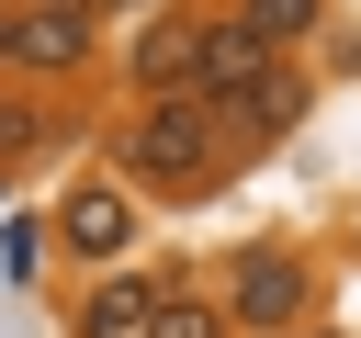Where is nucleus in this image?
Segmentation results:
<instances>
[{"instance_id": "nucleus-4", "label": "nucleus", "mask_w": 361, "mask_h": 338, "mask_svg": "<svg viewBox=\"0 0 361 338\" xmlns=\"http://www.w3.org/2000/svg\"><path fill=\"white\" fill-rule=\"evenodd\" d=\"M192 45H203V11H147V34L124 45V79L147 101H169V90H192Z\"/></svg>"}, {"instance_id": "nucleus-12", "label": "nucleus", "mask_w": 361, "mask_h": 338, "mask_svg": "<svg viewBox=\"0 0 361 338\" xmlns=\"http://www.w3.org/2000/svg\"><path fill=\"white\" fill-rule=\"evenodd\" d=\"M68 11H90V23H102V11H135V0H68Z\"/></svg>"}, {"instance_id": "nucleus-14", "label": "nucleus", "mask_w": 361, "mask_h": 338, "mask_svg": "<svg viewBox=\"0 0 361 338\" xmlns=\"http://www.w3.org/2000/svg\"><path fill=\"white\" fill-rule=\"evenodd\" d=\"M282 338H327V327H282Z\"/></svg>"}, {"instance_id": "nucleus-2", "label": "nucleus", "mask_w": 361, "mask_h": 338, "mask_svg": "<svg viewBox=\"0 0 361 338\" xmlns=\"http://www.w3.org/2000/svg\"><path fill=\"white\" fill-rule=\"evenodd\" d=\"M305 304H316V270H305L293 248H248V259H237V282H226V315H237L248 338L305 327Z\"/></svg>"}, {"instance_id": "nucleus-10", "label": "nucleus", "mask_w": 361, "mask_h": 338, "mask_svg": "<svg viewBox=\"0 0 361 338\" xmlns=\"http://www.w3.org/2000/svg\"><path fill=\"white\" fill-rule=\"evenodd\" d=\"M135 338H226V315H214V304H192V293H158Z\"/></svg>"}, {"instance_id": "nucleus-7", "label": "nucleus", "mask_w": 361, "mask_h": 338, "mask_svg": "<svg viewBox=\"0 0 361 338\" xmlns=\"http://www.w3.org/2000/svg\"><path fill=\"white\" fill-rule=\"evenodd\" d=\"M214 113H237V124H248V135H282V124H293V113H305V79H293V68H282V56H271V68H259V79H248V90H237V101H214Z\"/></svg>"}, {"instance_id": "nucleus-1", "label": "nucleus", "mask_w": 361, "mask_h": 338, "mask_svg": "<svg viewBox=\"0 0 361 338\" xmlns=\"http://www.w3.org/2000/svg\"><path fill=\"white\" fill-rule=\"evenodd\" d=\"M214 146H226V113L192 101V90H169V101L135 113V135H124V180H135V192H214V169H226Z\"/></svg>"}, {"instance_id": "nucleus-5", "label": "nucleus", "mask_w": 361, "mask_h": 338, "mask_svg": "<svg viewBox=\"0 0 361 338\" xmlns=\"http://www.w3.org/2000/svg\"><path fill=\"white\" fill-rule=\"evenodd\" d=\"M259 68H271V45L226 11V23H203V45H192V101H237Z\"/></svg>"}, {"instance_id": "nucleus-9", "label": "nucleus", "mask_w": 361, "mask_h": 338, "mask_svg": "<svg viewBox=\"0 0 361 338\" xmlns=\"http://www.w3.org/2000/svg\"><path fill=\"white\" fill-rule=\"evenodd\" d=\"M316 11H327V0H237V23H248L271 56H282V45H305V34H316Z\"/></svg>"}, {"instance_id": "nucleus-11", "label": "nucleus", "mask_w": 361, "mask_h": 338, "mask_svg": "<svg viewBox=\"0 0 361 338\" xmlns=\"http://www.w3.org/2000/svg\"><path fill=\"white\" fill-rule=\"evenodd\" d=\"M11 146H34V113H23V101H0V158H11Z\"/></svg>"}, {"instance_id": "nucleus-13", "label": "nucleus", "mask_w": 361, "mask_h": 338, "mask_svg": "<svg viewBox=\"0 0 361 338\" xmlns=\"http://www.w3.org/2000/svg\"><path fill=\"white\" fill-rule=\"evenodd\" d=\"M0 68H11V0H0Z\"/></svg>"}, {"instance_id": "nucleus-8", "label": "nucleus", "mask_w": 361, "mask_h": 338, "mask_svg": "<svg viewBox=\"0 0 361 338\" xmlns=\"http://www.w3.org/2000/svg\"><path fill=\"white\" fill-rule=\"evenodd\" d=\"M147 304H158V293H147L135 270H113V282H90V304H79V338H135V327H147Z\"/></svg>"}, {"instance_id": "nucleus-3", "label": "nucleus", "mask_w": 361, "mask_h": 338, "mask_svg": "<svg viewBox=\"0 0 361 338\" xmlns=\"http://www.w3.org/2000/svg\"><path fill=\"white\" fill-rule=\"evenodd\" d=\"M90 56H102V23H90V11H68V0H11V68L68 79V68H90Z\"/></svg>"}, {"instance_id": "nucleus-6", "label": "nucleus", "mask_w": 361, "mask_h": 338, "mask_svg": "<svg viewBox=\"0 0 361 338\" xmlns=\"http://www.w3.org/2000/svg\"><path fill=\"white\" fill-rule=\"evenodd\" d=\"M56 237H68L79 259H124V237H135V203H124V192H102V180H79V192L56 203Z\"/></svg>"}]
</instances>
